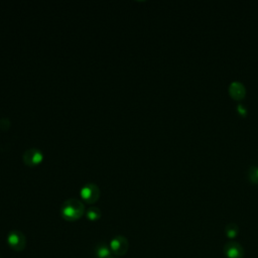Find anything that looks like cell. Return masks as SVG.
<instances>
[{
  "instance_id": "1",
  "label": "cell",
  "mask_w": 258,
  "mask_h": 258,
  "mask_svg": "<svg viewBox=\"0 0 258 258\" xmlns=\"http://www.w3.org/2000/svg\"><path fill=\"white\" fill-rule=\"evenodd\" d=\"M60 216L62 219L69 222H75L83 217V215L86 213L85 211V205L83 202H81L78 199L71 198L66 200L59 209Z\"/></svg>"
},
{
  "instance_id": "2",
  "label": "cell",
  "mask_w": 258,
  "mask_h": 258,
  "mask_svg": "<svg viewBox=\"0 0 258 258\" xmlns=\"http://www.w3.org/2000/svg\"><path fill=\"white\" fill-rule=\"evenodd\" d=\"M80 195L83 201H85L87 204H94L99 200L101 191L96 183L88 182L82 186Z\"/></svg>"
},
{
  "instance_id": "3",
  "label": "cell",
  "mask_w": 258,
  "mask_h": 258,
  "mask_svg": "<svg viewBox=\"0 0 258 258\" xmlns=\"http://www.w3.org/2000/svg\"><path fill=\"white\" fill-rule=\"evenodd\" d=\"M43 158L42 151L35 147L26 149L22 154V161L27 166H36L42 162Z\"/></svg>"
},
{
  "instance_id": "4",
  "label": "cell",
  "mask_w": 258,
  "mask_h": 258,
  "mask_svg": "<svg viewBox=\"0 0 258 258\" xmlns=\"http://www.w3.org/2000/svg\"><path fill=\"white\" fill-rule=\"evenodd\" d=\"M7 243L14 251H22L26 246V238L21 231L12 230L8 233Z\"/></svg>"
},
{
  "instance_id": "5",
  "label": "cell",
  "mask_w": 258,
  "mask_h": 258,
  "mask_svg": "<svg viewBox=\"0 0 258 258\" xmlns=\"http://www.w3.org/2000/svg\"><path fill=\"white\" fill-rule=\"evenodd\" d=\"M109 247H110L112 253H114L116 256H122L128 252L129 242L126 237L118 235V236H115L110 241Z\"/></svg>"
},
{
  "instance_id": "6",
  "label": "cell",
  "mask_w": 258,
  "mask_h": 258,
  "mask_svg": "<svg viewBox=\"0 0 258 258\" xmlns=\"http://www.w3.org/2000/svg\"><path fill=\"white\" fill-rule=\"evenodd\" d=\"M223 252L227 258H243L244 248L236 241H229L224 245Z\"/></svg>"
},
{
  "instance_id": "7",
  "label": "cell",
  "mask_w": 258,
  "mask_h": 258,
  "mask_svg": "<svg viewBox=\"0 0 258 258\" xmlns=\"http://www.w3.org/2000/svg\"><path fill=\"white\" fill-rule=\"evenodd\" d=\"M228 91H229V95L231 96V98L236 101L242 100L246 95L245 86L241 82H238V81L232 82L228 88Z\"/></svg>"
},
{
  "instance_id": "8",
  "label": "cell",
  "mask_w": 258,
  "mask_h": 258,
  "mask_svg": "<svg viewBox=\"0 0 258 258\" xmlns=\"http://www.w3.org/2000/svg\"><path fill=\"white\" fill-rule=\"evenodd\" d=\"M112 251L110 247L104 243H101L95 248V255L97 258H109L111 255Z\"/></svg>"
},
{
  "instance_id": "9",
  "label": "cell",
  "mask_w": 258,
  "mask_h": 258,
  "mask_svg": "<svg viewBox=\"0 0 258 258\" xmlns=\"http://www.w3.org/2000/svg\"><path fill=\"white\" fill-rule=\"evenodd\" d=\"M225 234L229 239H235L239 234V227L236 223H229L225 227Z\"/></svg>"
},
{
  "instance_id": "10",
  "label": "cell",
  "mask_w": 258,
  "mask_h": 258,
  "mask_svg": "<svg viewBox=\"0 0 258 258\" xmlns=\"http://www.w3.org/2000/svg\"><path fill=\"white\" fill-rule=\"evenodd\" d=\"M86 217L88 220L90 221H97L101 218L102 216V212L98 207H90L87 211H86Z\"/></svg>"
},
{
  "instance_id": "11",
  "label": "cell",
  "mask_w": 258,
  "mask_h": 258,
  "mask_svg": "<svg viewBox=\"0 0 258 258\" xmlns=\"http://www.w3.org/2000/svg\"><path fill=\"white\" fill-rule=\"evenodd\" d=\"M248 178L251 182L258 184V165H252L249 167Z\"/></svg>"
},
{
  "instance_id": "12",
  "label": "cell",
  "mask_w": 258,
  "mask_h": 258,
  "mask_svg": "<svg viewBox=\"0 0 258 258\" xmlns=\"http://www.w3.org/2000/svg\"><path fill=\"white\" fill-rule=\"evenodd\" d=\"M8 124V123H10L9 122V120L7 119V118H3V119H1L0 120V129H2V130H7L8 128L5 126V124Z\"/></svg>"
},
{
  "instance_id": "13",
  "label": "cell",
  "mask_w": 258,
  "mask_h": 258,
  "mask_svg": "<svg viewBox=\"0 0 258 258\" xmlns=\"http://www.w3.org/2000/svg\"><path fill=\"white\" fill-rule=\"evenodd\" d=\"M109 258H117V257H116V256H110Z\"/></svg>"
}]
</instances>
